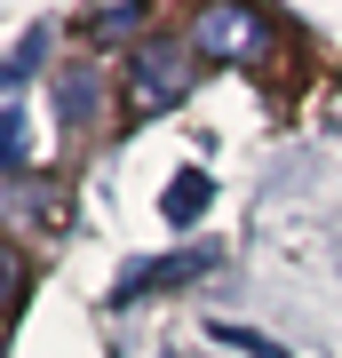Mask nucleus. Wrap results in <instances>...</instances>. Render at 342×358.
Returning <instances> with one entry per match:
<instances>
[{
	"label": "nucleus",
	"instance_id": "1",
	"mask_svg": "<svg viewBox=\"0 0 342 358\" xmlns=\"http://www.w3.org/2000/svg\"><path fill=\"white\" fill-rule=\"evenodd\" d=\"M183 88H191V64H183V48H176V40H143V48L127 56V112H136V120L176 112Z\"/></svg>",
	"mask_w": 342,
	"mask_h": 358
},
{
	"label": "nucleus",
	"instance_id": "2",
	"mask_svg": "<svg viewBox=\"0 0 342 358\" xmlns=\"http://www.w3.org/2000/svg\"><path fill=\"white\" fill-rule=\"evenodd\" d=\"M191 48H199L207 64H263L271 24H263L255 8H207L199 24H191Z\"/></svg>",
	"mask_w": 342,
	"mask_h": 358
},
{
	"label": "nucleus",
	"instance_id": "3",
	"mask_svg": "<svg viewBox=\"0 0 342 358\" xmlns=\"http://www.w3.org/2000/svg\"><path fill=\"white\" fill-rule=\"evenodd\" d=\"M207 199H215V183H207L199 167H183V176L167 183V199H159V215H167V223H199V215H207Z\"/></svg>",
	"mask_w": 342,
	"mask_h": 358
},
{
	"label": "nucleus",
	"instance_id": "4",
	"mask_svg": "<svg viewBox=\"0 0 342 358\" xmlns=\"http://www.w3.org/2000/svg\"><path fill=\"white\" fill-rule=\"evenodd\" d=\"M207 263V247H199V255H167V263H152V271H127V279H120V294H143V287H167V279H183V271H199Z\"/></svg>",
	"mask_w": 342,
	"mask_h": 358
},
{
	"label": "nucleus",
	"instance_id": "5",
	"mask_svg": "<svg viewBox=\"0 0 342 358\" xmlns=\"http://www.w3.org/2000/svg\"><path fill=\"white\" fill-rule=\"evenodd\" d=\"M16 294H24V255H16L8 239H0V319L16 310Z\"/></svg>",
	"mask_w": 342,
	"mask_h": 358
},
{
	"label": "nucleus",
	"instance_id": "6",
	"mask_svg": "<svg viewBox=\"0 0 342 358\" xmlns=\"http://www.w3.org/2000/svg\"><path fill=\"white\" fill-rule=\"evenodd\" d=\"M16 159H24V120L0 112V167H16Z\"/></svg>",
	"mask_w": 342,
	"mask_h": 358
},
{
	"label": "nucleus",
	"instance_id": "7",
	"mask_svg": "<svg viewBox=\"0 0 342 358\" xmlns=\"http://www.w3.org/2000/svg\"><path fill=\"white\" fill-rule=\"evenodd\" d=\"M136 24H143V8H104L88 32H104V40H112V32H136Z\"/></svg>",
	"mask_w": 342,
	"mask_h": 358
},
{
	"label": "nucleus",
	"instance_id": "8",
	"mask_svg": "<svg viewBox=\"0 0 342 358\" xmlns=\"http://www.w3.org/2000/svg\"><path fill=\"white\" fill-rule=\"evenodd\" d=\"M215 334H223V343H231V350H255V358H287V350H271V343H263V334H247V327H215Z\"/></svg>",
	"mask_w": 342,
	"mask_h": 358
}]
</instances>
